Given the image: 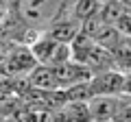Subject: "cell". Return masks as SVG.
<instances>
[{"instance_id": "6da1fadb", "label": "cell", "mask_w": 131, "mask_h": 122, "mask_svg": "<svg viewBox=\"0 0 131 122\" xmlns=\"http://www.w3.org/2000/svg\"><path fill=\"white\" fill-rule=\"evenodd\" d=\"M90 87L94 96H118L129 94V72H120L116 68L92 72Z\"/></svg>"}, {"instance_id": "7a4b0ae2", "label": "cell", "mask_w": 131, "mask_h": 122, "mask_svg": "<svg viewBox=\"0 0 131 122\" xmlns=\"http://www.w3.org/2000/svg\"><path fill=\"white\" fill-rule=\"evenodd\" d=\"M28 50H31V55L35 57V61H37L39 66H57L61 61L70 59V46L48 37L46 33L37 35V37L33 39L28 44Z\"/></svg>"}, {"instance_id": "3957f363", "label": "cell", "mask_w": 131, "mask_h": 122, "mask_svg": "<svg viewBox=\"0 0 131 122\" xmlns=\"http://www.w3.org/2000/svg\"><path fill=\"white\" fill-rule=\"evenodd\" d=\"M35 66L37 61L31 55L28 46H9L7 55L0 61V72L11 79H20V76H26Z\"/></svg>"}, {"instance_id": "277c9868", "label": "cell", "mask_w": 131, "mask_h": 122, "mask_svg": "<svg viewBox=\"0 0 131 122\" xmlns=\"http://www.w3.org/2000/svg\"><path fill=\"white\" fill-rule=\"evenodd\" d=\"M59 9L61 0H20V11L28 24H50Z\"/></svg>"}, {"instance_id": "5b68a950", "label": "cell", "mask_w": 131, "mask_h": 122, "mask_svg": "<svg viewBox=\"0 0 131 122\" xmlns=\"http://www.w3.org/2000/svg\"><path fill=\"white\" fill-rule=\"evenodd\" d=\"M50 68H52V74H55V81H57L59 89H66L74 83H81V81H90V76H92L90 68H85L83 63H77L72 59L61 61V63L50 66Z\"/></svg>"}, {"instance_id": "8992f818", "label": "cell", "mask_w": 131, "mask_h": 122, "mask_svg": "<svg viewBox=\"0 0 131 122\" xmlns=\"http://www.w3.org/2000/svg\"><path fill=\"white\" fill-rule=\"evenodd\" d=\"M79 31H81V22L79 20H74L72 15H68V18H59V15H57V18L50 22L46 35L52 37V39H57V42H61V44H70Z\"/></svg>"}, {"instance_id": "52a82bcc", "label": "cell", "mask_w": 131, "mask_h": 122, "mask_svg": "<svg viewBox=\"0 0 131 122\" xmlns=\"http://www.w3.org/2000/svg\"><path fill=\"white\" fill-rule=\"evenodd\" d=\"M26 83L31 89H39V92L59 89L57 87V81H55V74H52V68L50 66H39V63L26 74Z\"/></svg>"}, {"instance_id": "ba28073f", "label": "cell", "mask_w": 131, "mask_h": 122, "mask_svg": "<svg viewBox=\"0 0 131 122\" xmlns=\"http://www.w3.org/2000/svg\"><path fill=\"white\" fill-rule=\"evenodd\" d=\"M92 122H107L116 111V96H94L88 100Z\"/></svg>"}, {"instance_id": "9c48e42d", "label": "cell", "mask_w": 131, "mask_h": 122, "mask_svg": "<svg viewBox=\"0 0 131 122\" xmlns=\"http://www.w3.org/2000/svg\"><path fill=\"white\" fill-rule=\"evenodd\" d=\"M98 9H101V2L98 0H77L74 5H72V18L83 22V20L96 15Z\"/></svg>"}, {"instance_id": "30bf717a", "label": "cell", "mask_w": 131, "mask_h": 122, "mask_svg": "<svg viewBox=\"0 0 131 122\" xmlns=\"http://www.w3.org/2000/svg\"><path fill=\"white\" fill-rule=\"evenodd\" d=\"M9 46H11V44L7 42V39H0V61H2V57L7 55V50H9Z\"/></svg>"}, {"instance_id": "8fae6325", "label": "cell", "mask_w": 131, "mask_h": 122, "mask_svg": "<svg viewBox=\"0 0 131 122\" xmlns=\"http://www.w3.org/2000/svg\"><path fill=\"white\" fill-rule=\"evenodd\" d=\"M107 122H114V120H107Z\"/></svg>"}]
</instances>
